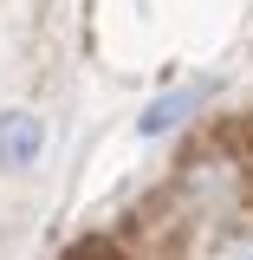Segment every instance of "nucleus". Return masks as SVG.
Listing matches in <instances>:
<instances>
[{
  "label": "nucleus",
  "mask_w": 253,
  "mask_h": 260,
  "mask_svg": "<svg viewBox=\"0 0 253 260\" xmlns=\"http://www.w3.org/2000/svg\"><path fill=\"white\" fill-rule=\"evenodd\" d=\"M46 117L32 104H7L0 111V176H32L46 162Z\"/></svg>",
  "instance_id": "1"
},
{
  "label": "nucleus",
  "mask_w": 253,
  "mask_h": 260,
  "mask_svg": "<svg viewBox=\"0 0 253 260\" xmlns=\"http://www.w3.org/2000/svg\"><path fill=\"white\" fill-rule=\"evenodd\" d=\"M201 98H208V85H169L162 98H150L143 111H136V137H169V130H182L201 111Z\"/></svg>",
  "instance_id": "2"
},
{
  "label": "nucleus",
  "mask_w": 253,
  "mask_h": 260,
  "mask_svg": "<svg viewBox=\"0 0 253 260\" xmlns=\"http://www.w3.org/2000/svg\"><path fill=\"white\" fill-rule=\"evenodd\" d=\"M214 260H253V234H234V241H227Z\"/></svg>",
  "instance_id": "3"
}]
</instances>
